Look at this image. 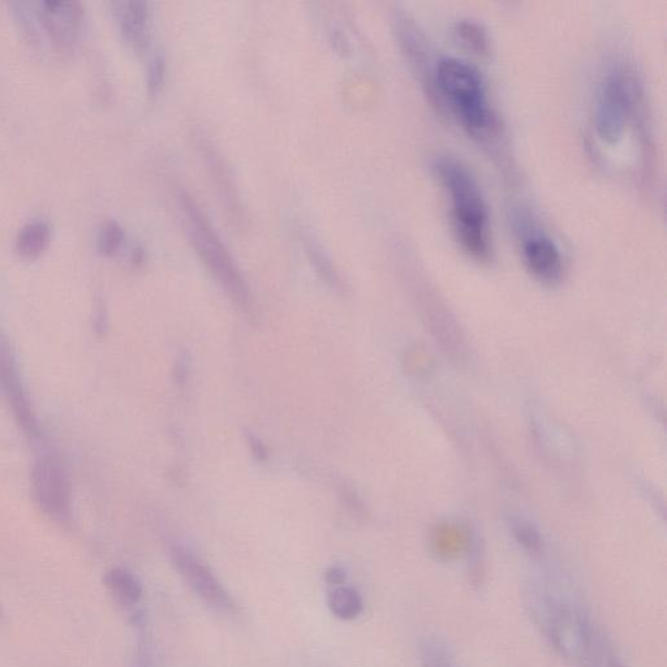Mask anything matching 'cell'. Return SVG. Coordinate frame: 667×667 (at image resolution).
<instances>
[{
  "mask_svg": "<svg viewBox=\"0 0 667 667\" xmlns=\"http://www.w3.org/2000/svg\"><path fill=\"white\" fill-rule=\"evenodd\" d=\"M434 170L449 193L456 240L475 260L489 261L492 240L488 206L475 176L462 162L449 156L437 158Z\"/></svg>",
  "mask_w": 667,
  "mask_h": 667,
  "instance_id": "6da1fadb",
  "label": "cell"
},
{
  "mask_svg": "<svg viewBox=\"0 0 667 667\" xmlns=\"http://www.w3.org/2000/svg\"><path fill=\"white\" fill-rule=\"evenodd\" d=\"M434 84L462 127L477 139L497 131V116L486 97L480 72L467 60L445 57L437 63Z\"/></svg>",
  "mask_w": 667,
  "mask_h": 667,
  "instance_id": "7a4b0ae2",
  "label": "cell"
},
{
  "mask_svg": "<svg viewBox=\"0 0 667 667\" xmlns=\"http://www.w3.org/2000/svg\"><path fill=\"white\" fill-rule=\"evenodd\" d=\"M532 609L550 645L572 664L585 666L597 627L572 598L542 587L532 595Z\"/></svg>",
  "mask_w": 667,
  "mask_h": 667,
  "instance_id": "3957f363",
  "label": "cell"
},
{
  "mask_svg": "<svg viewBox=\"0 0 667 667\" xmlns=\"http://www.w3.org/2000/svg\"><path fill=\"white\" fill-rule=\"evenodd\" d=\"M176 199L184 217L189 242L196 249L197 255L204 261L215 279L226 288L232 299L239 304L247 305L249 301L247 283L212 222L188 192L180 189Z\"/></svg>",
  "mask_w": 667,
  "mask_h": 667,
  "instance_id": "277c9868",
  "label": "cell"
},
{
  "mask_svg": "<svg viewBox=\"0 0 667 667\" xmlns=\"http://www.w3.org/2000/svg\"><path fill=\"white\" fill-rule=\"evenodd\" d=\"M632 94L630 80L618 68L601 81L595 109L596 131L601 140L615 144L622 139L634 102Z\"/></svg>",
  "mask_w": 667,
  "mask_h": 667,
  "instance_id": "5b68a950",
  "label": "cell"
},
{
  "mask_svg": "<svg viewBox=\"0 0 667 667\" xmlns=\"http://www.w3.org/2000/svg\"><path fill=\"white\" fill-rule=\"evenodd\" d=\"M170 557L184 583L202 602L219 613H236L238 605L231 593L200 558L179 545L171 546Z\"/></svg>",
  "mask_w": 667,
  "mask_h": 667,
  "instance_id": "8992f818",
  "label": "cell"
},
{
  "mask_svg": "<svg viewBox=\"0 0 667 667\" xmlns=\"http://www.w3.org/2000/svg\"><path fill=\"white\" fill-rule=\"evenodd\" d=\"M36 12L55 50L62 54L72 53L83 34L84 3L79 0H45L37 4Z\"/></svg>",
  "mask_w": 667,
  "mask_h": 667,
  "instance_id": "52a82bcc",
  "label": "cell"
},
{
  "mask_svg": "<svg viewBox=\"0 0 667 667\" xmlns=\"http://www.w3.org/2000/svg\"><path fill=\"white\" fill-rule=\"evenodd\" d=\"M34 498L45 514L55 519L70 516L72 488L66 469L57 459L46 456L34 464L32 471Z\"/></svg>",
  "mask_w": 667,
  "mask_h": 667,
  "instance_id": "ba28073f",
  "label": "cell"
},
{
  "mask_svg": "<svg viewBox=\"0 0 667 667\" xmlns=\"http://www.w3.org/2000/svg\"><path fill=\"white\" fill-rule=\"evenodd\" d=\"M0 380H2L0 382H2L8 402L14 410L17 423L28 436L37 437L40 434V428H38L36 416L30 407L28 395L20 380L15 361L3 347H0Z\"/></svg>",
  "mask_w": 667,
  "mask_h": 667,
  "instance_id": "9c48e42d",
  "label": "cell"
},
{
  "mask_svg": "<svg viewBox=\"0 0 667 667\" xmlns=\"http://www.w3.org/2000/svg\"><path fill=\"white\" fill-rule=\"evenodd\" d=\"M523 256L528 269L545 282H557L562 277L563 260L557 244L549 236L531 234L524 239Z\"/></svg>",
  "mask_w": 667,
  "mask_h": 667,
  "instance_id": "30bf717a",
  "label": "cell"
},
{
  "mask_svg": "<svg viewBox=\"0 0 667 667\" xmlns=\"http://www.w3.org/2000/svg\"><path fill=\"white\" fill-rule=\"evenodd\" d=\"M113 10L124 41L135 49H144L149 37V4L142 0H126L113 3Z\"/></svg>",
  "mask_w": 667,
  "mask_h": 667,
  "instance_id": "8fae6325",
  "label": "cell"
},
{
  "mask_svg": "<svg viewBox=\"0 0 667 667\" xmlns=\"http://www.w3.org/2000/svg\"><path fill=\"white\" fill-rule=\"evenodd\" d=\"M105 583L111 596L124 608L139 604L144 593L140 580L127 568L116 567L107 572Z\"/></svg>",
  "mask_w": 667,
  "mask_h": 667,
  "instance_id": "7c38bea8",
  "label": "cell"
},
{
  "mask_svg": "<svg viewBox=\"0 0 667 667\" xmlns=\"http://www.w3.org/2000/svg\"><path fill=\"white\" fill-rule=\"evenodd\" d=\"M299 236L305 252L311 258L312 265L317 270V273L321 275V278L327 284H330V286L341 288V278L338 277L333 261L330 260L324 244L320 242L317 235L312 230H309L308 227H301Z\"/></svg>",
  "mask_w": 667,
  "mask_h": 667,
  "instance_id": "4fadbf2b",
  "label": "cell"
},
{
  "mask_svg": "<svg viewBox=\"0 0 667 667\" xmlns=\"http://www.w3.org/2000/svg\"><path fill=\"white\" fill-rule=\"evenodd\" d=\"M50 240L51 228L49 223L41 221V219H34V221L25 223L20 228L16 238V249L20 256L33 260V258L41 256L46 251Z\"/></svg>",
  "mask_w": 667,
  "mask_h": 667,
  "instance_id": "5bb4252c",
  "label": "cell"
},
{
  "mask_svg": "<svg viewBox=\"0 0 667 667\" xmlns=\"http://www.w3.org/2000/svg\"><path fill=\"white\" fill-rule=\"evenodd\" d=\"M327 606L331 614L342 621H354L364 611L363 597L355 588L348 587L347 584L331 588L327 596Z\"/></svg>",
  "mask_w": 667,
  "mask_h": 667,
  "instance_id": "9a60e30c",
  "label": "cell"
},
{
  "mask_svg": "<svg viewBox=\"0 0 667 667\" xmlns=\"http://www.w3.org/2000/svg\"><path fill=\"white\" fill-rule=\"evenodd\" d=\"M587 667H627L621 656L615 651L613 644L600 630L593 636L589 649Z\"/></svg>",
  "mask_w": 667,
  "mask_h": 667,
  "instance_id": "2e32d148",
  "label": "cell"
},
{
  "mask_svg": "<svg viewBox=\"0 0 667 667\" xmlns=\"http://www.w3.org/2000/svg\"><path fill=\"white\" fill-rule=\"evenodd\" d=\"M459 40L477 54H486L489 50V34L484 25L477 20L462 19L455 25Z\"/></svg>",
  "mask_w": 667,
  "mask_h": 667,
  "instance_id": "e0dca14e",
  "label": "cell"
},
{
  "mask_svg": "<svg viewBox=\"0 0 667 667\" xmlns=\"http://www.w3.org/2000/svg\"><path fill=\"white\" fill-rule=\"evenodd\" d=\"M434 546H436L437 553L443 557H460L467 550V535L454 527L438 529L434 537Z\"/></svg>",
  "mask_w": 667,
  "mask_h": 667,
  "instance_id": "ac0fdd59",
  "label": "cell"
},
{
  "mask_svg": "<svg viewBox=\"0 0 667 667\" xmlns=\"http://www.w3.org/2000/svg\"><path fill=\"white\" fill-rule=\"evenodd\" d=\"M8 7H10L11 14L16 20L17 27L23 32L25 40L33 47L40 46V32H38L36 24L37 12L36 15L32 14L29 10V4L23 2L8 3Z\"/></svg>",
  "mask_w": 667,
  "mask_h": 667,
  "instance_id": "d6986e66",
  "label": "cell"
},
{
  "mask_svg": "<svg viewBox=\"0 0 667 667\" xmlns=\"http://www.w3.org/2000/svg\"><path fill=\"white\" fill-rule=\"evenodd\" d=\"M421 667H456L453 654L440 639H428L421 647Z\"/></svg>",
  "mask_w": 667,
  "mask_h": 667,
  "instance_id": "ffe728a7",
  "label": "cell"
},
{
  "mask_svg": "<svg viewBox=\"0 0 667 667\" xmlns=\"http://www.w3.org/2000/svg\"><path fill=\"white\" fill-rule=\"evenodd\" d=\"M124 240L123 227L115 219L103 223L98 234V249L102 255L111 256L118 252Z\"/></svg>",
  "mask_w": 667,
  "mask_h": 667,
  "instance_id": "44dd1931",
  "label": "cell"
},
{
  "mask_svg": "<svg viewBox=\"0 0 667 667\" xmlns=\"http://www.w3.org/2000/svg\"><path fill=\"white\" fill-rule=\"evenodd\" d=\"M166 60L162 54H154L148 64V75H146V84L150 94H157L165 83Z\"/></svg>",
  "mask_w": 667,
  "mask_h": 667,
  "instance_id": "7402d4cb",
  "label": "cell"
},
{
  "mask_svg": "<svg viewBox=\"0 0 667 667\" xmlns=\"http://www.w3.org/2000/svg\"><path fill=\"white\" fill-rule=\"evenodd\" d=\"M329 34L330 41L338 53L347 54L350 51V43H348L346 33H344V30L339 25H330Z\"/></svg>",
  "mask_w": 667,
  "mask_h": 667,
  "instance_id": "603a6c76",
  "label": "cell"
},
{
  "mask_svg": "<svg viewBox=\"0 0 667 667\" xmlns=\"http://www.w3.org/2000/svg\"><path fill=\"white\" fill-rule=\"evenodd\" d=\"M326 582L331 585V587H338V585L346 584L347 574L342 567L334 566L330 567L325 574Z\"/></svg>",
  "mask_w": 667,
  "mask_h": 667,
  "instance_id": "cb8c5ba5",
  "label": "cell"
},
{
  "mask_svg": "<svg viewBox=\"0 0 667 667\" xmlns=\"http://www.w3.org/2000/svg\"><path fill=\"white\" fill-rule=\"evenodd\" d=\"M136 667H150L149 661L145 657H141L140 661L137 662Z\"/></svg>",
  "mask_w": 667,
  "mask_h": 667,
  "instance_id": "d4e9b609",
  "label": "cell"
},
{
  "mask_svg": "<svg viewBox=\"0 0 667 667\" xmlns=\"http://www.w3.org/2000/svg\"><path fill=\"white\" fill-rule=\"evenodd\" d=\"M0 613H2V610H0Z\"/></svg>",
  "mask_w": 667,
  "mask_h": 667,
  "instance_id": "484cf974",
  "label": "cell"
}]
</instances>
